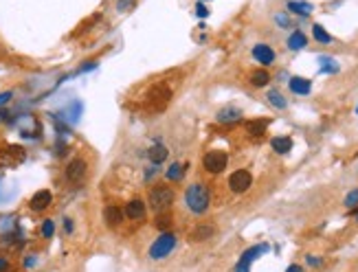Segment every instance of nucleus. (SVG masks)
I'll use <instances>...</instances> for the list:
<instances>
[{
  "label": "nucleus",
  "mask_w": 358,
  "mask_h": 272,
  "mask_svg": "<svg viewBox=\"0 0 358 272\" xmlns=\"http://www.w3.org/2000/svg\"><path fill=\"white\" fill-rule=\"evenodd\" d=\"M93 68H97V62H88V64H84V66H79V68H77V75H79V72H91Z\"/></svg>",
  "instance_id": "obj_35"
},
{
  "label": "nucleus",
  "mask_w": 358,
  "mask_h": 272,
  "mask_svg": "<svg viewBox=\"0 0 358 272\" xmlns=\"http://www.w3.org/2000/svg\"><path fill=\"white\" fill-rule=\"evenodd\" d=\"M5 121H9V112L5 110V105L0 108V123H5Z\"/></svg>",
  "instance_id": "obj_37"
},
{
  "label": "nucleus",
  "mask_w": 358,
  "mask_h": 272,
  "mask_svg": "<svg viewBox=\"0 0 358 272\" xmlns=\"http://www.w3.org/2000/svg\"><path fill=\"white\" fill-rule=\"evenodd\" d=\"M11 97H13L11 90H7V93H0V108H3L5 103H9V101H11Z\"/></svg>",
  "instance_id": "obj_34"
},
{
  "label": "nucleus",
  "mask_w": 358,
  "mask_h": 272,
  "mask_svg": "<svg viewBox=\"0 0 358 272\" xmlns=\"http://www.w3.org/2000/svg\"><path fill=\"white\" fill-rule=\"evenodd\" d=\"M319 64H321V72H330V75H334V72L341 70V66H338L334 60H332V57L321 55V57H319Z\"/></svg>",
  "instance_id": "obj_21"
},
{
  "label": "nucleus",
  "mask_w": 358,
  "mask_h": 272,
  "mask_svg": "<svg viewBox=\"0 0 358 272\" xmlns=\"http://www.w3.org/2000/svg\"><path fill=\"white\" fill-rule=\"evenodd\" d=\"M242 119V110L235 108V105H226L218 112V121L220 123H238Z\"/></svg>",
  "instance_id": "obj_14"
},
{
  "label": "nucleus",
  "mask_w": 358,
  "mask_h": 272,
  "mask_svg": "<svg viewBox=\"0 0 358 272\" xmlns=\"http://www.w3.org/2000/svg\"><path fill=\"white\" fill-rule=\"evenodd\" d=\"M24 266H27V268H33V266H35V257H27V259H24Z\"/></svg>",
  "instance_id": "obj_38"
},
{
  "label": "nucleus",
  "mask_w": 358,
  "mask_h": 272,
  "mask_svg": "<svg viewBox=\"0 0 358 272\" xmlns=\"http://www.w3.org/2000/svg\"><path fill=\"white\" fill-rule=\"evenodd\" d=\"M308 44V35L301 31H292L290 38H288V48L290 51H301V48H306Z\"/></svg>",
  "instance_id": "obj_18"
},
{
  "label": "nucleus",
  "mask_w": 358,
  "mask_h": 272,
  "mask_svg": "<svg viewBox=\"0 0 358 272\" xmlns=\"http://www.w3.org/2000/svg\"><path fill=\"white\" fill-rule=\"evenodd\" d=\"M264 252H268V244H257V246H250V248L246 250L240 257L238 261V266H235V272H248L250 268V263H253L255 259H259Z\"/></svg>",
  "instance_id": "obj_5"
},
{
  "label": "nucleus",
  "mask_w": 358,
  "mask_h": 272,
  "mask_svg": "<svg viewBox=\"0 0 358 272\" xmlns=\"http://www.w3.org/2000/svg\"><path fill=\"white\" fill-rule=\"evenodd\" d=\"M148 156H150V160H152L154 165H160V162H165V158L169 156V152H167V147L163 145V143H154V145L150 147Z\"/></svg>",
  "instance_id": "obj_16"
},
{
  "label": "nucleus",
  "mask_w": 358,
  "mask_h": 272,
  "mask_svg": "<svg viewBox=\"0 0 358 272\" xmlns=\"http://www.w3.org/2000/svg\"><path fill=\"white\" fill-rule=\"evenodd\" d=\"M134 5V0H119L117 3V11H128Z\"/></svg>",
  "instance_id": "obj_31"
},
{
  "label": "nucleus",
  "mask_w": 358,
  "mask_h": 272,
  "mask_svg": "<svg viewBox=\"0 0 358 272\" xmlns=\"http://www.w3.org/2000/svg\"><path fill=\"white\" fill-rule=\"evenodd\" d=\"M123 215H128L130 220H143L145 217V204L141 200H130L123 209Z\"/></svg>",
  "instance_id": "obj_13"
},
{
  "label": "nucleus",
  "mask_w": 358,
  "mask_h": 272,
  "mask_svg": "<svg viewBox=\"0 0 358 272\" xmlns=\"http://www.w3.org/2000/svg\"><path fill=\"white\" fill-rule=\"evenodd\" d=\"M356 114H358V108H356Z\"/></svg>",
  "instance_id": "obj_43"
},
{
  "label": "nucleus",
  "mask_w": 358,
  "mask_h": 272,
  "mask_svg": "<svg viewBox=\"0 0 358 272\" xmlns=\"http://www.w3.org/2000/svg\"><path fill=\"white\" fill-rule=\"evenodd\" d=\"M288 9L292 13H297L299 18H308V15L312 13L314 7L310 3H301V0H299V3H297V0H288Z\"/></svg>",
  "instance_id": "obj_17"
},
{
  "label": "nucleus",
  "mask_w": 358,
  "mask_h": 272,
  "mask_svg": "<svg viewBox=\"0 0 358 272\" xmlns=\"http://www.w3.org/2000/svg\"><path fill=\"white\" fill-rule=\"evenodd\" d=\"M226 162H229V156L224 152H209L205 158H202V165L209 174H222L226 169Z\"/></svg>",
  "instance_id": "obj_6"
},
{
  "label": "nucleus",
  "mask_w": 358,
  "mask_h": 272,
  "mask_svg": "<svg viewBox=\"0 0 358 272\" xmlns=\"http://www.w3.org/2000/svg\"><path fill=\"white\" fill-rule=\"evenodd\" d=\"M213 235V226H196V230H193V240L200 242V240H207V237Z\"/></svg>",
  "instance_id": "obj_27"
},
{
  "label": "nucleus",
  "mask_w": 358,
  "mask_h": 272,
  "mask_svg": "<svg viewBox=\"0 0 358 272\" xmlns=\"http://www.w3.org/2000/svg\"><path fill=\"white\" fill-rule=\"evenodd\" d=\"M183 174H185V165L181 162H172L167 169V180H174V183H178V180H183Z\"/></svg>",
  "instance_id": "obj_23"
},
{
  "label": "nucleus",
  "mask_w": 358,
  "mask_h": 272,
  "mask_svg": "<svg viewBox=\"0 0 358 272\" xmlns=\"http://www.w3.org/2000/svg\"><path fill=\"white\" fill-rule=\"evenodd\" d=\"M286 272H303V270H301V268H299V266H290V268H288V270H286Z\"/></svg>",
  "instance_id": "obj_41"
},
{
  "label": "nucleus",
  "mask_w": 358,
  "mask_h": 272,
  "mask_svg": "<svg viewBox=\"0 0 358 272\" xmlns=\"http://www.w3.org/2000/svg\"><path fill=\"white\" fill-rule=\"evenodd\" d=\"M354 215H356V222H358V211H354Z\"/></svg>",
  "instance_id": "obj_42"
},
{
  "label": "nucleus",
  "mask_w": 358,
  "mask_h": 272,
  "mask_svg": "<svg viewBox=\"0 0 358 272\" xmlns=\"http://www.w3.org/2000/svg\"><path fill=\"white\" fill-rule=\"evenodd\" d=\"M64 117H66L70 123H77L79 117H81V103H79V101L70 103V108H68V110H64Z\"/></svg>",
  "instance_id": "obj_26"
},
{
  "label": "nucleus",
  "mask_w": 358,
  "mask_h": 272,
  "mask_svg": "<svg viewBox=\"0 0 358 272\" xmlns=\"http://www.w3.org/2000/svg\"><path fill=\"white\" fill-rule=\"evenodd\" d=\"M312 35H314L316 42H321V44H332V35L321 27V24H314V27H312Z\"/></svg>",
  "instance_id": "obj_24"
},
{
  "label": "nucleus",
  "mask_w": 358,
  "mask_h": 272,
  "mask_svg": "<svg viewBox=\"0 0 358 272\" xmlns=\"http://www.w3.org/2000/svg\"><path fill=\"white\" fill-rule=\"evenodd\" d=\"M174 246H176V237H174L172 233H163L158 240L150 246V257H152V259H163V257H167V255L174 250Z\"/></svg>",
  "instance_id": "obj_4"
},
{
  "label": "nucleus",
  "mask_w": 358,
  "mask_h": 272,
  "mask_svg": "<svg viewBox=\"0 0 358 272\" xmlns=\"http://www.w3.org/2000/svg\"><path fill=\"white\" fill-rule=\"evenodd\" d=\"M250 183H253V176H250V171H246V169H238L229 178V187H231L233 193H244L250 187Z\"/></svg>",
  "instance_id": "obj_7"
},
{
  "label": "nucleus",
  "mask_w": 358,
  "mask_h": 272,
  "mask_svg": "<svg viewBox=\"0 0 358 272\" xmlns=\"http://www.w3.org/2000/svg\"><path fill=\"white\" fill-rule=\"evenodd\" d=\"M64 226H66V233H73V222L66 217V220H64Z\"/></svg>",
  "instance_id": "obj_40"
},
{
  "label": "nucleus",
  "mask_w": 358,
  "mask_h": 272,
  "mask_svg": "<svg viewBox=\"0 0 358 272\" xmlns=\"http://www.w3.org/2000/svg\"><path fill=\"white\" fill-rule=\"evenodd\" d=\"M288 88H290L295 95H310V90H312V81H310V79H306V77H290Z\"/></svg>",
  "instance_id": "obj_12"
},
{
  "label": "nucleus",
  "mask_w": 358,
  "mask_h": 272,
  "mask_svg": "<svg viewBox=\"0 0 358 272\" xmlns=\"http://www.w3.org/2000/svg\"><path fill=\"white\" fill-rule=\"evenodd\" d=\"M7 268H9V263H7L5 257H0V272H7Z\"/></svg>",
  "instance_id": "obj_39"
},
{
  "label": "nucleus",
  "mask_w": 358,
  "mask_h": 272,
  "mask_svg": "<svg viewBox=\"0 0 358 272\" xmlns=\"http://www.w3.org/2000/svg\"><path fill=\"white\" fill-rule=\"evenodd\" d=\"M51 202H53V193L48 191V189H42V191H38L33 197H31L29 207H31V211H44Z\"/></svg>",
  "instance_id": "obj_10"
},
{
  "label": "nucleus",
  "mask_w": 358,
  "mask_h": 272,
  "mask_svg": "<svg viewBox=\"0 0 358 272\" xmlns=\"http://www.w3.org/2000/svg\"><path fill=\"white\" fill-rule=\"evenodd\" d=\"M84 176H86V162L81 158H73L68 162V167H66V178L70 180V183H81Z\"/></svg>",
  "instance_id": "obj_9"
},
{
  "label": "nucleus",
  "mask_w": 358,
  "mask_h": 272,
  "mask_svg": "<svg viewBox=\"0 0 358 272\" xmlns=\"http://www.w3.org/2000/svg\"><path fill=\"white\" fill-rule=\"evenodd\" d=\"M268 101H271V105H273V108H277V110H283L288 105L279 90H268Z\"/></svg>",
  "instance_id": "obj_22"
},
{
  "label": "nucleus",
  "mask_w": 358,
  "mask_h": 272,
  "mask_svg": "<svg viewBox=\"0 0 358 272\" xmlns=\"http://www.w3.org/2000/svg\"><path fill=\"white\" fill-rule=\"evenodd\" d=\"M275 20H277L279 27H290V20H288L286 13H277V15H275Z\"/></svg>",
  "instance_id": "obj_32"
},
{
  "label": "nucleus",
  "mask_w": 358,
  "mask_h": 272,
  "mask_svg": "<svg viewBox=\"0 0 358 272\" xmlns=\"http://www.w3.org/2000/svg\"><path fill=\"white\" fill-rule=\"evenodd\" d=\"M268 81H271V75H268V70H257L253 72V77H250V84L255 88H264Z\"/></svg>",
  "instance_id": "obj_25"
},
{
  "label": "nucleus",
  "mask_w": 358,
  "mask_h": 272,
  "mask_svg": "<svg viewBox=\"0 0 358 272\" xmlns=\"http://www.w3.org/2000/svg\"><path fill=\"white\" fill-rule=\"evenodd\" d=\"M169 99H172V88L158 84V86H152V90L148 93V99H145V103H148L150 110L160 112V110L167 108Z\"/></svg>",
  "instance_id": "obj_3"
},
{
  "label": "nucleus",
  "mask_w": 358,
  "mask_h": 272,
  "mask_svg": "<svg viewBox=\"0 0 358 272\" xmlns=\"http://www.w3.org/2000/svg\"><path fill=\"white\" fill-rule=\"evenodd\" d=\"M103 220H105V224H108L110 228H117L121 224V220H123V209L108 207V209L103 211Z\"/></svg>",
  "instance_id": "obj_15"
},
{
  "label": "nucleus",
  "mask_w": 358,
  "mask_h": 272,
  "mask_svg": "<svg viewBox=\"0 0 358 272\" xmlns=\"http://www.w3.org/2000/svg\"><path fill=\"white\" fill-rule=\"evenodd\" d=\"M40 233H42V237H46V240H51L53 233H55L53 220H44V222H42V228H40Z\"/></svg>",
  "instance_id": "obj_28"
},
{
  "label": "nucleus",
  "mask_w": 358,
  "mask_h": 272,
  "mask_svg": "<svg viewBox=\"0 0 358 272\" xmlns=\"http://www.w3.org/2000/svg\"><path fill=\"white\" fill-rule=\"evenodd\" d=\"M306 261L310 263V266H314V268H316V266H321V261H323V259H321V257H312V255H308Z\"/></svg>",
  "instance_id": "obj_36"
},
{
  "label": "nucleus",
  "mask_w": 358,
  "mask_h": 272,
  "mask_svg": "<svg viewBox=\"0 0 358 272\" xmlns=\"http://www.w3.org/2000/svg\"><path fill=\"white\" fill-rule=\"evenodd\" d=\"M24 156L27 154H24V150L20 145H7L0 150V162L3 165H18L24 160Z\"/></svg>",
  "instance_id": "obj_8"
},
{
  "label": "nucleus",
  "mask_w": 358,
  "mask_h": 272,
  "mask_svg": "<svg viewBox=\"0 0 358 272\" xmlns=\"http://www.w3.org/2000/svg\"><path fill=\"white\" fill-rule=\"evenodd\" d=\"M174 197H176V193H174L172 187L158 185V187H154L150 191V207H152V211L160 213V211H165L169 204L174 202Z\"/></svg>",
  "instance_id": "obj_2"
},
{
  "label": "nucleus",
  "mask_w": 358,
  "mask_h": 272,
  "mask_svg": "<svg viewBox=\"0 0 358 272\" xmlns=\"http://www.w3.org/2000/svg\"><path fill=\"white\" fill-rule=\"evenodd\" d=\"M271 145L277 154H288L292 150V138L290 136H275L271 141Z\"/></svg>",
  "instance_id": "obj_20"
},
{
  "label": "nucleus",
  "mask_w": 358,
  "mask_h": 272,
  "mask_svg": "<svg viewBox=\"0 0 358 272\" xmlns=\"http://www.w3.org/2000/svg\"><path fill=\"white\" fill-rule=\"evenodd\" d=\"M185 202L191 209V213L200 215L209 209V189L205 185H191L185 193Z\"/></svg>",
  "instance_id": "obj_1"
},
{
  "label": "nucleus",
  "mask_w": 358,
  "mask_h": 272,
  "mask_svg": "<svg viewBox=\"0 0 358 272\" xmlns=\"http://www.w3.org/2000/svg\"><path fill=\"white\" fill-rule=\"evenodd\" d=\"M156 226L160 230H167L169 226H172V217H169V215H158L156 217Z\"/></svg>",
  "instance_id": "obj_30"
},
{
  "label": "nucleus",
  "mask_w": 358,
  "mask_h": 272,
  "mask_svg": "<svg viewBox=\"0 0 358 272\" xmlns=\"http://www.w3.org/2000/svg\"><path fill=\"white\" fill-rule=\"evenodd\" d=\"M268 123H271V119H255V121L246 123V132L250 136H262L268 128Z\"/></svg>",
  "instance_id": "obj_19"
},
{
  "label": "nucleus",
  "mask_w": 358,
  "mask_h": 272,
  "mask_svg": "<svg viewBox=\"0 0 358 272\" xmlns=\"http://www.w3.org/2000/svg\"><path fill=\"white\" fill-rule=\"evenodd\" d=\"M358 204V189H354V191H349L347 197H345V207L347 209H354Z\"/></svg>",
  "instance_id": "obj_29"
},
{
  "label": "nucleus",
  "mask_w": 358,
  "mask_h": 272,
  "mask_svg": "<svg viewBox=\"0 0 358 272\" xmlns=\"http://www.w3.org/2000/svg\"><path fill=\"white\" fill-rule=\"evenodd\" d=\"M196 15H198V18H207V15H209V9H207V7L202 5V3H198V5H196Z\"/></svg>",
  "instance_id": "obj_33"
},
{
  "label": "nucleus",
  "mask_w": 358,
  "mask_h": 272,
  "mask_svg": "<svg viewBox=\"0 0 358 272\" xmlns=\"http://www.w3.org/2000/svg\"><path fill=\"white\" fill-rule=\"evenodd\" d=\"M253 57L259 64L268 66V64L275 62V51L268 44H257V46H253Z\"/></svg>",
  "instance_id": "obj_11"
}]
</instances>
